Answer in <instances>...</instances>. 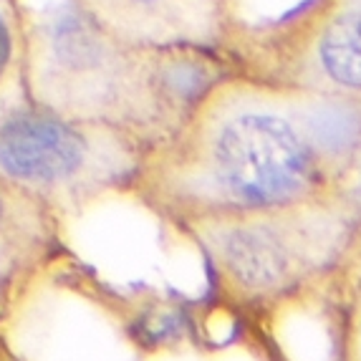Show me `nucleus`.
<instances>
[{"label":"nucleus","instance_id":"7ed1b4c3","mask_svg":"<svg viewBox=\"0 0 361 361\" xmlns=\"http://www.w3.org/2000/svg\"><path fill=\"white\" fill-rule=\"evenodd\" d=\"M147 152L121 129L56 111H25L0 127V169L8 177L76 202L132 192Z\"/></svg>","mask_w":361,"mask_h":361},{"label":"nucleus","instance_id":"0eeeda50","mask_svg":"<svg viewBox=\"0 0 361 361\" xmlns=\"http://www.w3.org/2000/svg\"><path fill=\"white\" fill-rule=\"evenodd\" d=\"M11 51H13V41H11V30H8V23L0 16V76L6 71L8 61H11Z\"/></svg>","mask_w":361,"mask_h":361},{"label":"nucleus","instance_id":"423d86ee","mask_svg":"<svg viewBox=\"0 0 361 361\" xmlns=\"http://www.w3.org/2000/svg\"><path fill=\"white\" fill-rule=\"evenodd\" d=\"M341 303H338L336 361H361V243L338 271Z\"/></svg>","mask_w":361,"mask_h":361},{"label":"nucleus","instance_id":"f257e3e1","mask_svg":"<svg viewBox=\"0 0 361 361\" xmlns=\"http://www.w3.org/2000/svg\"><path fill=\"white\" fill-rule=\"evenodd\" d=\"M361 154V106L290 84L215 81L132 192L169 228L217 212L346 192Z\"/></svg>","mask_w":361,"mask_h":361},{"label":"nucleus","instance_id":"20e7f679","mask_svg":"<svg viewBox=\"0 0 361 361\" xmlns=\"http://www.w3.org/2000/svg\"><path fill=\"white\" fill-rule=\"evenodd\" d=\"M97 23L134 49L200 51L217 38L212 0H97Z\"/></svg>","mask_w":361,"mask_h":361},{"label":"nucleus","instance_id":"39448f33","mask_svg":"<svg viewBox=\"0 0 361 361\" xmlns=\"http://www.w3.org/2000/svg\"><path fill=\"white\" fill-rule=\"evenodd\" d=\"M290 86L361 106V11L338 13L326 20Z\"/></svg>","mask_w":361,"mask_h":361},{"label":"nucleus","instance_id":"6e6552de","mask_svg":"<svg viewBox=\"0 0 361 361\" xmlns=\"http://www.w3.org/2000/svg\"><path fill=\"white\" fill-rule=\"evenodd\" d=\"M346 192H349V197L354 200V205L359 207V212H361V154H359V162H356L354 177H351L349 187H346Z\"/></svg>","mask_w":361,"mask_h":361},{"label":"nucleus","instance_id":"f03ea898","mask_svg":"<svg viewBox=\"0 0 361 361\" xmlns=\"http://www.w3.org/2000/svg\"><path fill=\"white\" fill-rule=\"evenodd\" d=\"M217 298L268 316L303 301L338 276L361 243V212L349 192L290 205L182 220Z\"/></svg>","mask_w":361,"mask_h":361}]
</instances>
